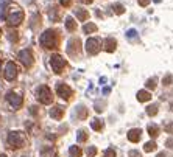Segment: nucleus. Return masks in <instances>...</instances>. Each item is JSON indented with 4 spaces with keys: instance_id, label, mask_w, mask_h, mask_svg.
I'll return each mask as SVG.
<instances>
[{
    "instance_id": "1",
    "label": "nucleus",
    "mask_w": 173,
    "mask_h": 157,
    "mask_svg": "<svg viewBox=\"0 0 173 157\" xmlns=\"http://www.w3.org/2000/svg\"><path fill=\"white\" fill-rule=\"evenodd\" d=\"M59 31L56 30H45L41 36V45L45 48V50H55V48L59 47Z\"/></svg>"
},
{
    "instance_id": "2",
    "label": "nucleus",
    "mask_w": 173,
    "mask_h": 157,
    "mask_svg": "<svg viewBox=\"0 0 173 157\" xmlns=\"http://www.w3.org/2000/svg\"><path fill=\"white\" fill-rule=\"evenodd\" d=\"M8 145L11 146L13 149H19V148H24V146L27 145V140H25L22 132L13 131V132L8 134Z\"/></svg>"
},
{
    "instance_id": "3",
    "label": "nucleus",
    "mask_w": 173,
    "mask_h": 157,
    "mask_svg": "<svg viewBox=\"0 0 173 157\" xmlns=\"http://www.w3.org/2000/svg\"><path fill=\"white\" fill-rule=\"evenodd\" d=\"M36 96H37V101H39L41 104H52L53 103V93L47 86H41V87L37 89Z\"/></svg>"
},
{
    "instance_id": "4",
    "label": "nucleus",
    "mask_w": 173,
    "mask_h": 157,
    "mask_svg": "<svg viewBox=\"0 0 173 157\" xmlns=\"http://www.w3.org/2000/svg\"><path fill=\"white\" fill-rule=\"evenodd\" d=\"M50 66H52V69H53V72L55 73H62V70L66 69V66H67V61L64 59L61 55H58V53H55L52 58H50Z\"/></svg>"
},
{
    "instance_id": "5",
    "label": "nucleus",
    "mask_w": 173,
    "mask_h": 157,
    "mask_svg": "<svg viewBox=\"0 0 173 157\" xmlns=\"http://www.w3.org/2000/svg\"><path fill=\"white\" fill-rule=\"evenodd\" d=\"M17 75H19V69L17 66H16V62L13 61H9L5 64V69H3V78L6 79V81H14L16 78H17Z\"/></svg>"
},
{
    "instance_id": "6",
    "label": "nucleus",
    "mask_w": 173,
    "mask_h": 157,
    "mask_svg": "<svg viewBox=\"0 0 173 157\" xmlns=\"http://www.w3.org/2000/svg\"><path fill=\"white\" fill-rule=\"evenodd\" d=\"M100 50H101V41L98 37H89V39L86 41V51H88L90 56L97 55Z\"/></svg>"
},
{
    "instance_id": "7",
    "label": "nucleus",
    "mask_w": 173,
    "mask_h": 157,
    "mask_svg": "<svg viewBox=\"0 0 173 157\" xmlns=\"http://www.w3.org/2000/svg\"><path fill=\"white\" fill-rule=\"evenodd\" d=\"M19 61L24 64V67L30 69L31 66H33L34 62V58H33V53H31L30 48H25V50H22L19 53Z\"/></svg>"
},
{
    "instance_id": "8",
    "label": "nucleus",
    "mask_w": 173,
    "mask_h": 157,
    "mask_svg": "<svg viewBox=\"0 0 173 157\" xmlns=\"http://www.w3.org/2000/svg\"><path fill=\"white\" fill-rule=\"evenodd\" d=\"M6 100H8L9 104H11L13 109H19V107L22 106V103H24L22 95L17 93V92H8V93H6Z\"/></svg>"
},
{
    "instance_id": "9",
    "label": "nucleus",
    "mask_w": 173,
    "mask_h": 157,
    "mask_svg": "<svg viewBox=\"0 0 173 157\" xmlns=\"http://www.w3.org/2000/svg\"><path fill=\"white\" fill-rule=\"evenodd\" d=\"M56 93L61 96L62 100H70L72 98V95H73V90L69 87L67 84H64V83H59V84H56Z\"/></svg>"
},
{
    "instance_id": "10",
    "label": "nucleus",
    "mask_w": 173,
    "mask_h": 157,
    "mask_svg": "<svg viewBox=\"0 0 173 157\" xmlns=\"http://www.w3.org/2000/svg\"><path fill=\"white\" fill-rule=\"evenodd\" d=\"M24 17H25L24 11H16V13L9 14L8 17H6V24H8L9 26H19L20 24H22Z\"/></svg>"
},
{
    "instance_id": "11",
    "label": "nucleus",
    "mask_w": 173,
    "mask_h": 157,
    "mask_svg": "<svg viewBox=\"0 0 173 157\" xmlns=\"http://www.w3.org/2000/svg\"><path fill=\"white\" fill-rule=\"evenodd\" d=\"M81 48H83V45H81V41L78 39V37H73V39L69 41L67 53H69L70 56H77L78 53L81 51Z\"/></svg>"
},
{
    "instance_id": "12",
    "label": "nucleus",
    "mask_w": 173,
    "mask_h": 157,
    "mask_svg": "<svg viewBox=\"0 0 173 157\" xmlns=\"http://www.w3.org/2000/svg\"><path fill=\"white\" fill-rule=\"evenodd\" d=\"M105 51L108 53H114L117 50V41L114 39V37H108V39L105 41Z\"/></svg>"
},
{
    "instance_id": "13",
    "label": "nucleus",
    "mask_w": 173,
    "mask_h": 157,
    "mask_svg": "<svg viewBox=\"0 0 173 157\" xmlns=\"http://www.w3.org/2000/svg\"><path fill=\"white\" fill-rule=\"evenodd\" d=\"M140 137H142V129H131V131L128 132V140L133 143H137Z\"/></svg>"
},
{
    "instance_id": "14",
    "label": "nucleus",
    "mask_w": 173,
    "mask_h": 157,
    "mask_svg": "<svg viewBox=\"0 0 173 157\" xmlns=\"http://www.w3.org/2000/svg\"><path fill=\"white\" fill-rule=\"evenodd\" d=\"M50 117L53 118V120H61V118L64 117V109H62L61 106L52 107V111H50Z\"/></svg>"
},
{
    "instance_id": "15",
    "label": "nucleus",
    "mask_w": 173,
    "mask_h": 157,
    "mask_svg": "<svg viewBox=\"0 0 173 157\" xmlns=\"http://www.w3.org/2000/svg\"><path fill=\"white\" fill-rule=\"evenodd\" d=\"M48 19L52 20V22H59V19H61V13H59V9L56 6H52L48 9Z\"/></svg>"
},
{
    "instance_id": "16",
    "label": "nucleus",
    "mask_w": 173,
    "mask_h": 157,
    "mask_svg": "<svg viewBox=\"0 0 173 157\" xmlns=\"http://www.w3.org/2000/svg\"><path fill=\"white\" fill-rule=\"evenodd\" d=\"M151 100V93L148 90H139L137 92V101H140V103H145V101H150Z\"/></svg>"
},
{
    "instance_id": "17",
    "label": "nucleus",
    "mask_w": 173,
    "mask_h": 157,
    "mask_svg": "<svg viewBox=\"0 0 173 157\" xmlns=\"http://www.w3.org/2000/svg\"><path fill=\"white\" fill-rule=\"evenodd\" d=\"M90 128H92L95 132L103 131V120H101V118H94V120L90 121Z\"/></svg>"
},
{
    "instance_id": "18",
    "label": "nucleus",
    "mask_w": 173,
    "mask_h": 157,
    "mask_svg": "<svg viewBox=\"0 0 173 157\" xmlns=\"http://www.w3.org/2000/svg\"><path fill=\"white\" fill-rule=\"evenodd\" d=\"M147 131H148V134H150V137H151V138H156V137H158V135H159L161 129H159V126H158V124H148Z\"/></svg>"
},
{
    "instance_id": "19",
    "label": "nucleus",
    "mask_w": 173,
    "mask_h": 157,
    "mask_svg": "<svg viewBox=\"0 0 173 157\" xmlns=\"http://www.w3.org/2000/svg\"><path fill=\"white\" fill-rule=\"evenodd\" d=\"M41 157H56V148L53 146H48L41 151Z\"/></svg>"
},
{
    "instance_id": "20",
    "label": "nucleus",
    "mask_w": 173,
    "mask_h": 157,
    "mask_svg": "<svg viewBox=\"0 0 173 157\" xmlns=\"http://www.w3.org/2000/svg\"><path fill=\"white\" fill-rule=\"evenodd\" d=\"M75 16H77L78 20H81V22L89 19V13L86 9H81V8H75Z\"/></svg>"
},
{
    "instance_id": "21",
    "label": "nucleus",
    "mask_w": 173,
    "mask_h": 157,
    "mask_svg": "<svg viewBox=\"0 0 173 157\" xmlns=\"http://www.w3.org/2000/svg\"><path fill=\"white\" fill-rule=\"evenodd\" d=\"M69 156L70 157H81L83 156V149H81L78 145H73V146H70V149H69Z\"/></svg>"
},
{
    "instance_id": "22",
    "label": "nucleus",
    "mask_w": 173,
    "mask_h": 157,
    "mask_svg": "<svg viewBox=\"0 0 173 157\" xmlns=\"http://www.w3.org/2000/svg\"><path fill=\"white\" fill-rule=\"evenodd\" d=\"M97 31V25L95 24H86L83 26V33L84 34H90V33H95Z\"/></svg>"
},
{
    "instance_id": "23",
    "label": "nucleus",
    "mask_w": 173,
    "mask_h": 157,
    "mask_svg": "<svg viewBox=\"0 0 173 157\" xmlns=\"http://www.w3.org/2000/svg\"><path fill=\"white\" fill-rule=\"evenodd\" d=\"M66 28L69 31H75V30H77V22H75V19H72V17L66 19Z\"/></svg>"
},
{
    "instance_id": "24",
    "label": "nucleus",
    "mask_w": 173,
    "mask_h": 157,
    "mask_svg": "<svg viewBox=\"0 0 173 157\" xmlns=\"http://www.w3.org/2000/svg\"><path fill=\"white\" fill-rule=\"evenodd\" d=\"M156 148H158V145H156L153 140H151V142H147L144 145V151H145V153H151V151H154Z\"/></svg>"
},
{
    "instance_id": "25",
    "label": "nucleus",
    "mask_w": 173,
    "mask_h": 157,
    "mask_svg": "<svg viewBox=\"0 0 173 157\" xmlns=\"http://www.w3.org/2000/svg\"><path fill=\"white\" fill-rule=\"evenodd\" d=\"M77 117H78V120H83V118L88 117V111H86L84 106H80L77 109Z\"/></svg>"
},
{
    "instance_id": "26",
    "label": "nucleus",
    "mask_w": 173,
    "mask_h": 157,
    "mask_svg": "<svg viewBox=\"0 0 173 157\" xmlns=\"http://www.w3.org/2000/svg\"><path fill=\"white\" fill-rule=\"evenodd\" d=\"M158 111H159L158 104H150V106L147 107V113H148L150 117H154L156 113H158Z\"/></svg>"
},
{
    "instance_id": "27",
    "label": "nucleus",
    "mask_w": 173,
    "mask_h": 157,
    "mask_svg": "<svg viewBox=\"0 0 173 157\" xmlns=\"http://www.w3.org/2000/svg\"><path fill=\"white\" fill-rule=\"evenodd\" d=\"M77 140H78V143H83V142H86V140H88V134H86V131H78Z\"/></svg>"
},
{
    "instance_id": "28",
    "label": "nucleus",
    "mask_w": 173,
    "mask_h": 157,
    "mask_svg": "<svg viewBox=\"0 0 173 157\" xmlns=\"http://www.w3.org/2000/svg\"><path fill=\"white\" fill-rule=\"evenodd\" d=\"M162 84L164 86H172L173 84V75H165L164 79H162Z\"/></svg>"
},
{
    "instance_id": "29",
    "label": "nucleus",
    "mask_w": 173,
    "mask_h": 157,
    "mask_svg": "<svg viewBox=\"0 0 173 157\" xmlns=\"http://www.w3.org/2000/svg\"><path fill=\"white\" fill-rule=\"evenodd\" d=\"M8 37H9V41H11V42H17V41H19L17 31H9V33H8Z\"/></svg>"
},
{
    "instance_id": "30",
    "label": "nucleus",
    "mask_w": 173,
    "mask_h": 157,
    "mask_svg": "<svg viewBox=\"0 0 173 157\" xmlns=\"http://www.w3.org/2000/svg\"><path fill=\"white\" fill-rule=\"evenodd\" d=\"M114 13H116V14H123V13H125V8H123V5L116 3V5H114Z\"/></svg>"
},
{
    "instance_id": "31",
    "label": "nucleus",
    "mask_w": 173,
    "mask_h": 157,
    "mask_svg": "<svg viewBox=\"0 0 173 157\" xmlns=\"http://www.w3.org/2000/svg\"><path fill=\"white\" fill-rule=\"evenodd\" d=\"M156 81H158L156 78H150V79L147 81V89H151V90H153L156 86H158V84H156Z\"/></svg>"
},
{
    "instance_id": "32",
    "label": "nucleus",
    "mask_w": 173,
    "mask_h": 157,
    "mask_svg": "<svg viewBox=\"0 0 173 157\" xmlns=\"http://www.w3.org/2000/svg\"><path fill=\"white\" fill-rule=\"evenodd\" d=\"M86 153H88V157H95L97 156V148L95 146H89V148L86 149Z\"/></svg>"
},
{
    "instance_id": "33",
    "label": "nucleus",
    "mask_w": 173,
    "mask_h": 157,
    "mask_svg": "<svg viewBox=\"0 0 173 157\" xmlns=\"http://www.w3.org/2000/svg\"><path fill=\"white\" fill-rule=\"evenodd\" d=\"M105 157H116V151L112 149V148H109V149H106L105 151V154H103Z\"/></svg>"
},
{
    "instance_id": "34",
    "label": "nucleus",
    "mask_w": 173,
    "mask_h": 157,
    "mask_svg": "<svg viewBox=\"0 0 173 157\" xmlns=\"http://www.w3.org/2000/svg\"><path fill=\"white\" fill-rule=\"evenodd\" d=\"M59 3H61L64 8H69L70 5H72V0H59Z\"/></svg>"
},
{
    "instance_id": "35",
    "label": "nucleus",
    "mask_w": 173,
    "mask_h": 157,
    "mask_svg": "<svg viewBox=\"0 0 173 157\" xmlns=\"http://www.w3.org/2000/svg\"><path fill=\"white\" fill-rule=\"evenodd\" d=\"M136 31H134V30H129L128 31V39H136Z\"/></svg>"
},
{
    "instance_id": "36",
    "label": "nucleus",
    "mask_w": 173,
    "mask_h": 157,
    "mask_svg": "<svg viewBox=\"0 0 173 157\" xmlns=\"http://www.w3.org/2000/svg\"><path fill=\"white\" fill-rule=\"evenodd\" d=\"M129 157H140V153L136 149H133V151H129Z\"/></svg>"
},
{
    "instance_id": "37",
    "label": "nucleus",
    "mask_w": 173,
    "mask_h": 157,
    "mask_svg": "<svg viewBox=\"0 0 173 157\" xmlns=\"http://www.w3.org/2000/svg\"><path fill=\"white\" fill-rule=\"evenodd\" d=\"M165 146H167V148H170V149H173V137L167 140V142H165Z\"/></svg>"
},
{
    "instance_id": "38",
    "label": "nucleus",
    "mask_w": 173,
    "mask_h": 157,
    "mask_svg": "<svg viewBox=\"0 0 173 157\" xmlns=\"http://www.w3.org/2000/svg\"><path fill=\"white\" fill-rule=\"evenodd\" d=\"M150 2H151V0H139V5H140V6H147Z\"/></svg>"
},
{
    "instance_id": "39",
    "label": "nucleus",
    "mask_w": 173,
    "mask_h": 157,
    "mask_svg": "<svg viewBox=\"0 0 173 157\" xmlns=\"http://www.w3.org/2000/svg\"><path fill=\"white\" fill-rule=\"evenodd\" d=\"M172 128H173V123H167V124H165V131L172 132Z\"/></svg>"
},
{
    "instance_id": "40",
    "label": "nucleus",
    "mask_w": 173,
    "mask_h": 157,
    "mask_svg": "<svg viewBox=\"0 0 173 157\" xmlns=\"http://www.w3.org/2000/svg\"><path fill=\"white\" fill-rule=\"evenodd\" d=\"M80 2H83L84 5H90V3L94 2V0H80Z\"/></svg>"
},
{
    "instance_id": "41",
    "label": "nucleus",
    "mask_w": 173,
    "mask_h": 157,
    "mask_svg": "<svg viewBox=\"0 0 173 157\" xmlns=\"http://www.w3.org/2000/svg\"><path fill=\"white\" fill-rule=\"evenodd\" d=\"M30 112H31V113H37V109H36V106H31Z\"/></svg>"
},
{
    "instance_id": "42",
    "label": "nucleus",
    "mask_w": 173,
    "mask_h": 157,
    "mask_svg": "<svg viewBox=\"0 0 173 157\" xmlns=\"http://www.w3.org/2000/svg\"><path fill=\"white\" fill-rule=\"evenodd\" d=\"M156 157H167V154H165V153H159V154L156 156Z\"/></svg>"
},
{
    "instance_id": "43",
    "label": "nucleus",
    "mask_w": 173,
    "mask_h": 157,
    "mask_svg": "<svg viewBox=\"0 0 173 157\" xmlns=\"http://www.w3.org/2000/svg\"><path fill=\"white\" fill-rule=\"evenodd\" d=\"M170 111L173 112V103H170Z\"/></svg>"
},
{
    "instance_id": "44",
    "label": "nucleus",
    "mask_w": 173,
    "mask_h": 157,
    "mask_svg": "<svg viewBox=\"0 0 173 157\" xmlns=\"http://www.w3.org/2000/svg\"><path fill=\"white\" fill-rule=\"evenodd\" d=\"M0 157H6V156H5V154H2V156H0Z\"/></svg>"
}]
</instances>
